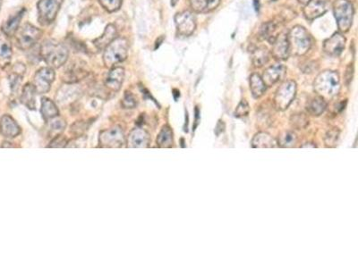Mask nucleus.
Masks as SVG:
<instances>
[{
	"mask_svg": "<svg viewBox=\"0 0 358 268\" xmlns=\"http://www.w3.org/2000/svg\"><path fill=\"white\" fill-rule=\"evenodd\" d=\"M39 55L48 66L57 69L68 62L69 53L62 43L54 39H47L40 46Z\"/></svg>",
	"mask_w": 358,
	"mask_h": 268,
	"instance_id": "obj_1",
	"label": "nucleus"
},
{
	"mask_svg": "<svg viewBox=\"0 0 358 268\" xmlns=\"http://www.w3.org/2000/svg\"><path fill=\"white\" fill-rule=\"evenodd\" d=\"M313 88L318 96L323 99H333L341 91L340 75L335 71H323L315 78Z\"/></svg>",
	"mask_w": 358,
	"mask_h": 268,
	"instance_id": "obj_2",
	"label": "nucleus"
},
{
	"mask_svg": "<svg viewBox=\"0 0 358 268\" xmlns=\"http://www.w3.org/2000/svg\"><path fill=\"white\" fill-rule=\"evenodd\" d=\"M128 50L129 43L128 39L123 37H117L104 50V64L108 68L116 66V64H119L128 58Z\"/></svg>",
	"mask_w": 358,
	"mask_h": 268,
	"instance_id": "obj_3",
	"label": "nucleus"
},
{
	"mask_svg": "<svg viewBox=\"0 0 358 268\" xmlns=\"http://www.w3.org/2000/svg\"><path fill=\"white\" fill-rule=\"evenodd\" d=\"M289 52L294 56H304L312 46V38L302 26H294L287 33Z\"/></svg>",
	"mask_w": 358,
	"mask_h": 268,
	"instance_id": "obj_4",
	"label": "nucleus"
},
{
	"mask_svg": "<svg viewBox=\"0 0 358 268\" xmlns=\"http://www.w3.org/2000/svg\"><path fill=\"white\" fill-rule=\"evenodd\" d=\"M333 12L340 31L341 32H348L351 28L355 14L351 2L348 0H335Z\"/></svg>",
	"mask_w": 358,
	"mask_h": 268,
	"instance_id": "obj_5",
	"label": "nucleus"
},
{
	"mask_svg": "<svg viewBox=\"0 0 358 268\" xmlns=\"http://www.w3.org/2000/svg\"><path fill=\"white\" fill-rule=\"evenodd\" d=\"M43 35V32L35 26L26 23L15 32V42L18 49L28 50L38 42Z\"/></svg>",
	"mask_w": 358,
	"mask_h": 268,
	"instance_id": "obj_6",
	"label": "nucleus"
},
{
	"mask_svg": "<svg viewBox=\"0 0 358 268\" xmlns=\"http://www.w3.org/2000/svg\"><path fill=\"white\" fill-rule=\"evenodd\" d=\"M297 83L294 81H284L277 90L273 102L274 106L280 111L287 109L293 102L297 94Z\"/></svg>",
	"mask_w": 358,
	"mask_h": 268,
	"instance_id": "obj_7",
	"label": "nucleus"
},
{
	"mask_svg": "<svg viewBox=\"0 0 358 268\" xmlns=\"http://www.w3.org/2000/svg\"><path fill=\"white\" fill-rule=\"evenodd\" d=\"M90 72L82 60H73L65 67L61 80L68 84H75L89 75Z\"/></svg>",
	"mask_w": 358,
	"mask_h": 268,
	"instance_id": "obj_8",
	"label": "nucleus"
},
{
	"mask_svg": "<svg viewBox=\"0 0 358 268\" xmlns=\"http://www.w3.org/2000/svg\"><path fill=\"white\" fill-rule=\"evenodd\" d=\"M63 0H39L37 5L39 24L49 25L52 24L60 10Z\"/></svg>",
	"mask_w": 358,
	"mask_h": 268,
	"instance_id": "obj_9",
	"label": "nucleus"
},
{
	"mask_svg": "<svg viewBox=\"0 0 358 268\" xmlns=\"http://www.w3.org/2000/svg\"><path fill=\"white\" fill-rule=\"evenodd\" d=\"M124 142V131L119 125L104 130L99 133V143L101 148H121Z\"/></svg>",
	"mask_w": 358,
	"mask_h": 268,
	"instance_id": "obj_10",
	"label": "nucleus"
},
{
	"mask_svg": "<svg viewBox=\"0 0 358 268\" xmlns=\"http://www.w3.org/2000/svg\"><path fill=\"white\" fill-rule=\"evenodd\" d=\"M56 74L51 67H41L36 72L33 77V86L37 94H46L50 92L51 84L53 83Z\"/></svg>",
	"mask_w": 358,
	"mask_h": 268,
	"instance_id": "obj_11",
	"label": "nucleus"
},
{
	"mask_svg": "<svg viewBox=\"0 0 358 268\" xmlns=\"http://www.w3.org/2000/svg\"><path fill=\"white\" fill-rule=\"evenodd\" d=\"M175 24L179 35L188 37L192 35L196 28V18L190 11H183L176 14Z\"/></svg>",
	"mask_w": 358,
	"mask_h": 268,
	"instance_id": "obj_12",
	"label": "nucleus"
},
{
	"mask_svg": "<svg viewBox=\"0 0 358 268\" xmlns=\"http://www.w3.org/2000/svg\"><path fill=\"white\" fill-rule=\"evenodd\" d=\"M125 141L128 148H145L150 146L151 137L148 131L142 128L138 127L133 129L130 131Z\"/></svg>",
	"mask_w": 358,
	"mask_h": 268,
	"instance_id": "obj_13",
	"label": "nucleus"
},
{
	"mask_svg": "<svg viewBox=\"0 0 358 268\" xmlns=\"http://www.w3.org/2000/svg\"><path fill=\"white\" fill-rule=\"evenodd\" d=\"M346 38L341 32H336L323 43V50L329 56L337 57L344 50Z\"/></svg>",
	"mask_w": 358,
	"mask_h": 268,
	"instance_id": "obj_14",
	"label": "nucleus"
},
{
	"mask_svg": "<svg viewBox=\"0 0 358 268\" xmlns=\"http://www.w3.org/2000/svg\"><path fill=\"white\" fill-rule=\"evenodd\" d=\"M124 74L125 73L123 67L114 66L110 68V73L105 80V86L111 92H118L124 82Z\"/></svg>",
	"mask_w": 358,
	"mask_h": 268,
	"instance_id": "obj_15",
	"label": "nucleus"
},
{
	"mask_svg": "<svg viewBox=\"0 0 358 268\" xmlns=\"http://www.w3.org/2000/svg\"><path fill=\"white\" fill-rule=\"evenodd\" d=\"M328 11L326 0H310L304 8V14L310 21L322 16Z\"/></svg>",
	"mask_w": 358,
	"mask_h": 268,
	"instance_id": "obj_16",
	"label": "nucleus"
},
{
	"mask_svg": "<svg viewBox=\"0 0 358 268\" xmlns=\"http://www.w3.org/2000/svg\"><path fill=\"white\" fill-rule=\"evenodd\" d=\"M286 72H287V68L284 66L283 64H274L268 67L266 70L264 71L262 79L264 84L266 85V87H271L285 76Z\"/></svg>",
	"mask_w": 358,
	"mask_h": 268,
	"instance_id": "obj_17",
	"label": "nucleus"
},
{
	"mask_svg": "<svg viewBox=\"0 0 358 268\" xmlns=\"http://www.w3.org/2000/svg\"><path fill=\"white\" fill-rule=\"evenodd\" d=\"M271 55L278 60H286L289 57V46L287 41V33H282L278 36L272 44Z\"/></svg>",
	"mask_w": 358,
	"mask_h": 268,
	"instance_id": "obj_18",
	"label": "nucleus"
},
{
	"mask_svg": "<svg viewBox=\"0 0 358 268\" xmlns=\"http://www.w3.org/2000/svg\"><path fill=\"white\" fill-rule=\"evenodd\" d=\"M0 132L7 138H15L21 132V128L13 117L5 115L0 120Z\"/></svg>",
	"mask_w": 358,
	"mask_h": 268,
	"instance_id": "obj_19",
	"label": "nucleus"
},
{
	"mask_svg": "<svg viewBox=\"0 0 358 268\" xmlns=\"http://www.w3.org/2000/svg\"><path fill=\"white\" fill-rule=\"evenodd\" d=\"M117 30L116 28V26L112 25V24L108 25L106 29H105V31L103 32L102 35L93 40V45L99 51L105 50L107 47L109 46L110 43L112 42L114 39L117 38Z\"/></svg>",
	"mask_w": 358,
	"mask_h": 268,
	"instance_id": "obj_20",
	"label": "nucleus"
},
{
	"mask_svg": "<svg viewBox=\"0 0 358 268\" xmlns=\"http://www.w3.org/2000/svg\"><path fill=\"white\" fill-rule=\"evenodd\" d=\"M25 13V8H23L22 10L17 12L14 15H11L10 17L7 19V21L4 23L1 26V30L3 32L4 35L7 36L8 38L13 37L15 34V32H17L19 29V25L22 21V18L24 16Z\"/></svg>",
	"mask_w": 358,
	"mask_h": 268,
	"instance_id": "obj_21",
	"label": "nucleus"
},
{
	"mask_svg": "<svg viewBox=\"0 0 358 268\" xmlns=\"http://www.w3.org/2000/svg\"><path fill=\"white\" fill-rule=\"evenodd\" d=\"M251 145L254 148H277L276 139L268 132H258L252 138Z\"/></svg>",
	"mask_w": 358,
	"mask_h": 268,
	"instance_id": "obj_22",
	"label": "nucleus"
},
{
	"mask_svg": "<svg viewBox=\"0 0 358 268\" xmlns=\"http://www.w3.org/2000/svg\"><path fill=\"white\" fill-rule=\"evenodd\" d=\"M36 94L37 92L33 84L26 83L22 91L21 102L29 109H35Z\"/></svg>",
	"mask_w": 358,
	"mask_h": 268,
	"instance_id": "obj_23",
	"label": "nucleus"
},
{
	"mask_svg": "<svg viewBox=\"0 0 358 268\" xmlns=\"http://www.w3.org/2000/svg\"><path fill=\"white\" fill-rule=\"evenodd\" d=\"M280 34V25L276 21L265 23L261 28V36L270 44L274 43Z\"/></svg>",
	"mask_w": 358,
	"mask_h": 268,
	"instance_id": "obj_24",
	"label": "nucleus"
},
{
	"mask_svg": "<svg viewBox=\"0 0 358 268\" xmlns=\"http://www.w3.org/2000/svg\"><path fill=\"white\" fill-rule=\"evenodd\" d=\"M220 4V0H190L192 9L196 13H209Z\"/></svg>",
	"mask_w": 358,
	"mask_h": 268,
	"instance_id": "obj_25",
	"label": "nucleus"
},
{
	"mask_svg": "<svg viewBox=\"0 0 358 268\" xmlns=\"http://www.w3.org/2000/svg\"><path fill=\"white\" fill-rule=\"evenodd\" d=\"M40 114L43 116V119L49 121L54 117H57L59 115V111L57 105L53 100L48 98H43L41 99V106H40Z\"/></svg>",
	"mask_w": 358,
	"mask_h": 268,
	"instance_id": "obj_26",
	"label": "nucleus"
},
{
	"mask_svg": "<svg viewBox=\"0 0 358 268\" xmlns=\"http://www.w3.org/2000/svg\"><path fill=\"white\" fill-rule=\"evenodd\" d=\"M12 55L13 50L8 37L0 35V65H7L10 62Z\"/></svg>",
	"mask_w": 358,
	"mask_h": 268,
	"instance_id": "obj_27",
	"label": "nucleus"
},
{
	"mask_svg": "<svg viewBox=\"0 0 358 268\" xmlns=\"http://www.w3.org/2000/svg\"><path fill=\"white\" fill-rule=\"evenodd\" d=\"M266 85L258 74H254L250 77V90L255 99L262 98L266 92Z\"/></svg>",
	"mask_w": 358,
	"mask_h": 268,
	"instance_id": "obj_28",
	"label": "nucleus"
},
{
	"mask_svg": "<svg viewBox=\"0 0 358 268\" xmlns=\"http://www.w3.org/2000/svg\"><path fill=\"white\" fill-rule=\"evenodd\" d=\"M326 108L327 103L325 99L320 96H317L315 98L311 99L306 106L307 112L312 117H320L326 110Z\"/></svg>",
	"mask_w": 358,
	"mask_h": 268,
	"instance_id": "obj_29",
	"label": "nucleus"
},
{
	"mask_svg": "<svg viewBox=\"0 0 358 268\" xmlns=\"http://www.w3.org/2000/svg\"><path fill=\"white\" fill-rule=\"evenodd\" d=\"M173 142L174 138L172 129L169 125H164L157 137V145L160 148H169L172 147Z\"/></svg>",
	"mask_w": 358,
	"mask_h": 268,
	"instance_id": "obj_30",
	"label": "nucleus"
},
{
	"mask_svg": "<svg viewBox=\"0 0 358 268\" xmlns=\"http://www.w3.org/2000/svg\"><path fill=\"white\" fill-rule=\"evenodd\" d=\"M278 147L284 148H294L298 143V136L293 131H286L281 132L276 140Z\"/></svg>",
	"mask_w": 358,
	"mask_h": 268,
	"instance_id": "obj_31",
	"label": "nucleus"
},
{
	"mask_svg": "<svg viewBox=\"0 0 358 268\" xmlns=\"http://www.w3.org/2000/svg\"><path fill=\"white\" fill-rule=\"evenodd\" d=\"M269 60V52L264 47L256 48L252 50V64L256 67H262L266 64Z\"/></svg>",
	"mask_w": 358,
	"mask_h": 268,
	"instance_id": "obj_32",
	"label": "nucleus"
},
{
	"mask_svg": "<svg viewBox=\"0 0 358 268\" xmlns=\"http://www.w3.org/2000/svg\"><path fill=\"white\" fill-rule=\"evenodd\" d=\"M290 124L294 129L302 130L308 126L309 118L305 114H294L290 117Z\"/></svg>",
	"mask_w": 358,
	"mask_h": 268,
	"instance_id": "obj_33",
	"label": "nucleus"
},
{
	"mask_svg": "<svg viewBox=\"0 0 358 268\" xmlns=\"http://www.w3.org/2000/svg\"><path fill=\"white\" fill-rule=\"evenodd\" d=\"M48 122H50L49 123L50 131L51 133L55 134V136L60 134L67 127V123H66L65 119H63L62 117H58V116L54 117Z\"/></svg>",
	"mask_w": 358,
	"mask_h": 268,
	"instance_id": "obj_34",
	"label": "nucleus"
},
{
	"mask_svg": "<svg viewBox=\"0 0 358 268\" xmlns=\"http://www.w3.org/2000/svg\"><path fill=\"white\" fill-rule=\"evenodd\" d=\"M341 131L338 128H333L327 132L324 138V142L327 148H335L337 147L338 142L340 140Z\"/></svg>",
	"mask_w": 358,
	"mask_h": 268,
	"instance_id": "obj_35",
	"label": "nucleus"
},
{
	"mask_svg": "<svg viewBox=\"0 0 358 268\" xmlns=\"http://www.w3.org/2000/svg\"><path fill=\"white\" fill-rule=\"evenodd\" d=\"M138 104L136 96L134 95L132 92H125L124 94V98L122 99V106L127 109H132L135 108Z\"/></svg>",
	"mask_w": 358,
	"mask_h": 268,
	"instance_id": "obj_36",
	"label": "nucleus"
},
{
	"mask_svg": "<svg viewBox=\"0 0 358 268\" xmlns=\"http://www.w3.org/2000/svg\"><path fill=\"white\" fill-rule=\"evenodd\" d=\"M99 2L105 10L113 13L120 8L123 0H99Z\"/></svg>",
	"mask_w": 358,
	"mask_h": 268,
	"instance_id": "obj_37",
	"label": "nucleus"
},
{
	"mask_svg": "<svg viewBox=\"0 0 358 268\" xmlns=\"http://www.w3.org/2000/svg\"><path fill=\"white\" fill-rule=\"evenodd\" d=\"M249 112H250V106H249L248 102L245 99H242L235 110V117H238V118L247 117Z\"/></svg>",
	"mask_w": 358,
	"mask_h": 268,
	"instance_id": "obj_38",
	"label": "nucleus"
},
{
	"mask_svg": "<svg viewBox=\"0 0 358 268\" xmlns=\"http://www.w3.org/2000/svg\"><path fill=\"white\" fill-rule=\"evenodd\" d=\"M88 124L85 121H78L71 126V133L75 137H81L87 130Z\"/></svg>",
	"mask_w": 358,
	"mask_h": 268,
	"instance_id": "obj_39",
	"label": "nucleus"
},
{
	"mask_svg": "<svg viewBox=\"0 0 358 268\" xmlns=\"http://www.w3.org/2000/svg\"><path fill=\"white\" fill-rule=\"evenodd\" d=\"M68 141L67 138L61 135V134H58L57 136L54 137L52 141L50 142V145L48 146V148H66L68 146Z\"/></svg>",
	"mask_w": 358,
	"mask_h": 268,
	"instance_id": "obj_40",
	"label": "nucleus"
},
{
	"mask_svg": "<svg viewBox=\"0 0 358 268\" xmlns=\"http://www.w3.org/2000/svg\"><path fill=\"white\" fill-rule=\"evenodd\" d=\"M353 75H354V65L350 64L348 65V68H347V71H346V74H345V79H346V83L348 86L350 85L352 82V80H353Z\"/></svg>",
	"mask_w": 358,
	"mask_h": 268,
	"instance_id": "obj_41",
	"label": "nucleus"
},
{
	"mask_svg": "<svg viewBox=\"0 0 358 268\" xmlns=\"http://www.w3.org/2000/svg\"><path fill=\"white\" fill-rule=\"evenodd\" d=\"M224 131H225V124H224L223 121L220 120L219 123L217 124L216 128H215V133L219 136Z\"/></svg>",
	"mask_w": 358,
	"mask_h": 268,
	"instance_id": "obj_42",
	"label": "nucleus"
},
{
	"mask_svg": "<svg viewBox=\"0 0 358 268\" xmlns=\"http://www.w3.org/2000/svg\"><path fill=\"white\" fill-rule=\"evenodd\" d=\"M301 148H317V146H316L315 143H313V142H306V143H305V144L302 145Z\"/></svg>",
	"mask_w": 358,
	"mask_h": 268,
	"instance_id": "obj_43",
	"label": "nucleus"
},
{
	"mask_svg": "<svg viewBox=\"0 0 358 268\" xmlns=\"http://www.w3.org/2000/svg\"><path fill=\"white\" fill-rule=\"evenodd\" d=\"M162 41H163V38H162V37H160V39H157V44L156 47H155V50H157V49L159 48V46H160V44H161L160 42H162Z\"/></svg>",
	"mask_w": 358,
	"mask_h": 268,
	"instance_id": "obj_44",
	"label": "nucleus"
},
{
	"mask_svg": "<svg viewBox=\"0 0 358 268\" xmlns=\"http://www.w3.org/2000/svg\"><path fill=\"white\" fill-rule=\"evenodd\" d=\"M255 7H256V10H259L260 8V1L259 0H255Z\"/></svg>",
	"mask_w": 358,
	"mask_h": 268,
	"instance_id": "obj_45",
	"label": "nucleus"
},
{
	"mask_svg": "<svg viewBox=\"0 0 358 268\" xmlns=\"http://www.w3.org/2000/svg\"><path fill=\"white\" fill-rule=\"evenodd\" d=\"M178 1H179V0H171V6H172V7H175V6L178 3Z\"/></svg>",
	"mask_w": 358,
	"mask_h": 268,
	"instance_id": "obj_46",
	"label": "nucleus"
},
{
	"mask_svg": "<svg viewBox=\"0 0 358 268\" xmlns=\"http://www.w3.org/2000/svg\"><path fill=\"white\" fill-rule=\"evenodd\" d=\"M309 1H310V0H298L299 3L304 4V5H306V4L308 3Z\"/></svg>",
	"mask_w": 358,
	"mask_h": 268,
	"instance_id": "obj_47",
	"label": "nucleus"
},
{
	"mask_svg": "<svg viewBox=\"0 0 358 268\" xmlns=\"http://www.w3.org/2000/svg\"><path fill=\"white\" fill-rule=\"evenodd\" d=\"M1 4H2V0H0V7H1Z\"/></svg>",
	"mask_w": 358,
	"mask_h": 268,
	"instance_id": "obj_48",
	"label": "nucleus"
}]
</instances>
